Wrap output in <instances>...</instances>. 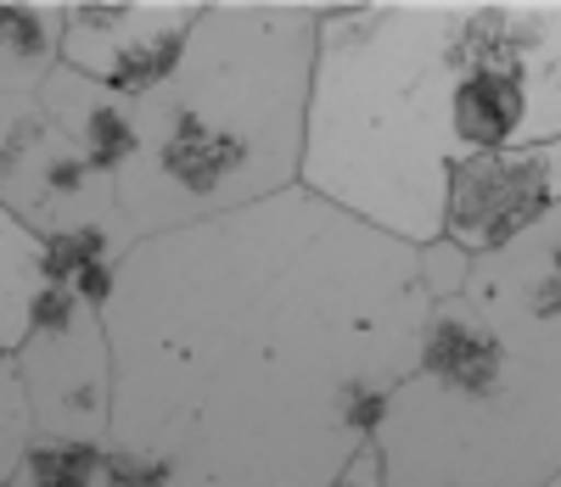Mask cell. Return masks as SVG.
<instances>
[{"instance_id":"obj_1","label":"cell","mask_w":561,"mask_h":487,"mask_svg":"<svg viewBox=\"0 0 561 487\" xmlns=\"http://www.w3.org/2000/svg\"><path fill=\"white\" fill-rule=\"evenodd\" d=\"M427 309L415 247L304 185L147 235L102 309L107 443L169 465V487H337Z\"/></svg>"},{"instance_id":"obj_2","label":"cell","mask_w":561,"mask_h":487,"mask_svg":"<svg viewBox=\"0 0 561 487\" xmlns=\"http://www.w3.org/2000/svg\"><path fill=\"white\" fill-rule=\"evenodd\" d=\"M314 7L203 0L180 68L135 102V152L113 174L129 241L270 202L298 185Z\"/></svg>"},{"instance_id":"obj_3","label":"cell","mask_w":561,"mask_h":487,"mask_svg":"<svg viewBox=\"0 0 561 487\" xmlns=\"http://www.w3.org/2000/svg\"><path fill=\"white\" fill-rule=\"evenodd\" d=\"M455 0L314 7L298 185L404 247H433L455 163Z\"/></svg>"},{"instance_id":"obj_4","label":"cell","mask_w":561,"mask_h":487,"mask_svg":"<svg viewBox=\"0 0 561 487\" xmlns=\"http://www.w3.org/2000/svg\"><path fill=\"white\" fill-rule=\"evenodd\" d=\"M377 454L382 487H545L561 471V359L505 343L460 291L438 298Z\"/></svg>"},{"instance_id":"obj_5","label":"cell","mask_w":561,"mask_h":487,"mask_svg":"<svg viewBox=\"0 0 561 487\" xmlns=\"http://www.w3.org/2000/svg\"><path fill=\"white\" fill-rule=\"evenodd\" d=\"M12 375L34 437L107 443V409H113L107 336H102V314L84 309L68 286L34 291L28 336L12 353Z\"/></svg>"},{"instance_id":"obj_6","label":"cell","mask_w":561,"mask_h":487,"mask_svg":"<svg viewBox=\"0 0 561 487\" xmlns=\"http://www.w3.org/2000/svg\"><path fill=\"white\" fill-rule=\"evenodd\" d=\"M197 18L203 0H62V68L135 107L180 68Z\"/></svg>"},{"instance_id":"obj_7","label":"cell","mask_w":561,"mask_h":487,"mask_svg":"<svg viewBox=\"0 0 561 487\" xmlns=\"http://www.w3.org/2000/svg\"><path fill=\"white\" fill-rule=\"evenodd\" d=\"M556 202H561V140L455 158L444 169L438 241H449L460 258H489L511 247Z\"/></svg>"},{"instance_id":"obj_8","label":"cell","mask_w":561,"mask_h":487,"mask_svg":"<svg viewBox=\"0 0 561 487\" xmlns=\"http://www.w3.org/2000/svg\"><path fill=\"white\" fill-rule=\"evenodd\" d=\"M460 298L505 343L561 359V202L534 219L511 247L466 264Z\"/></svg>"},{"instance_id":"obj_9","label":"cell","mask_w":561,"mask_h":487,"mask_svg":"<svg viewBox=\"0 0 561 487\" xmlns=\"http://www.w3.org/2000/svg\"><path fill=\"white\" fill-rule=\"evenodd\" d=\"M39 113L51 118V129L73 146V152L96 169V174H118L135 152V113L129 102H118V95H107L102 84L79 79L73 68L57 62V73L39 84Z\"/></svg>"},{"instance_id":"obj_10","label":"cell","mask_w":561,"mask_h":487,"mask_svg":"<svg viewBox=\"0 0 561 487\" xmlns=\"http://www.w3.org/2000/svg\"><path fill=\"white\" fill-rule=\"evenodd\" d=\"M62 62V0H0V102H34Z\"/></svg>"},{"instance_id":"obj_11","label":"cell","mask_w":561,"mask_h":487,"mask_svg":"<svg viewBox=\"0 0 561 487\" xmlns=\"http://www.w3.org/2000/svg\"><path fill=\"white\" fill-rule=\"evenodd\" d=\"M39 235L23 230L7 208H0V353H18L28 336V309L39 291Z\"/></svg>"},{"instance_id":"obj_12","label":"cell","mask_w":561,"mask_h":487,"mask_svg":"<svg viewBox=\"0 0 561 487\" xmlns=\"http://www.w3.org/2000/svg\"><path fill=\"white\" fill-rule=\"evenodd\" d=\"M102 443H68V437H28L12 471L18 487H96Z\"/></svg>"},{"instance_id":"obj_13","label":"cell","mask_w":561,"mask_h":487,"mask_svg":"<svg viewBox=\"0 0 561 487\" xmlns=\"http://www.w3.org/2000/svg\"><path fill=\"white\" fill-rule=\"evenodd\" d=\"M28 437H34V426H28V409H23V393H18L12 359L0 353V482L18 471V460H23V449H28Z\"/></svg>"},{"instance_id":"obj_14","label":"cell","mask_w":561,"mask_h":487,"mask_svg":"<svg viewBox=\"0 0 561 487\" xmlns=\"http://www.w3.org/2000/svg\"><path fill=\"white\" fill-rule=\"evenodd\" d=\"M45 118L39 113V102H0V185L12 179V169L23 163V152L45 135Z\"/></svg>"},{"instance_id":"obj_15","label":"cell","mask_w":561,"mask_h":487,"mask_svg":"<svg viewBox=\"0 0 561 487\" xmlns=\"http://www.w3.org/2000/svg\"><path fill=\"white\" fill-rule=\"evenodd\" d=\"M96 487H169V465H158V460H147V454H129V449L102 443Z\"/></svg>"},{"instance_id":"obj_16","label":"cell","mask_w":561,"mask_h":487,"mask_svg":"<svg viewBox=\"0 0 561 487\" xmlns=\"http://www.w3.org/2000/svg\"><path fill=\"white\" fill-rule=\"evenodd\" d=\"M415 258H421V286H427V298H433V303H438V298H455L460 280H466V264H472V258H460L449 241L415 247Z\"/></svg>"},{"instance_id":"obj_17","label":"cell","mask_w":561,"mask_h":487,"mask_svg":"<svg viewBox=\"0 0 561 487\" xmlns=\"http://www.w3.org/2000/svg\"><path fill=\"white\" fill-rule=\"evenodd\" d=\"M545 487H561V471H556V476H550V482H545Z\"/></svg>"},{"instance_id":"obj_18","label":"cell","mask_w":561,"mask_h":487,"mask_svg":"<svg viewBox=\"0 0 561 487\" xmlns=\"http://www.w3.org/2000/svg\"><path fill=\"white\" fill-rule=\"evenodd\" d=\"M0 487H18V482H12V476H7V482H0Z\"/></svg>"}]
</instances>
